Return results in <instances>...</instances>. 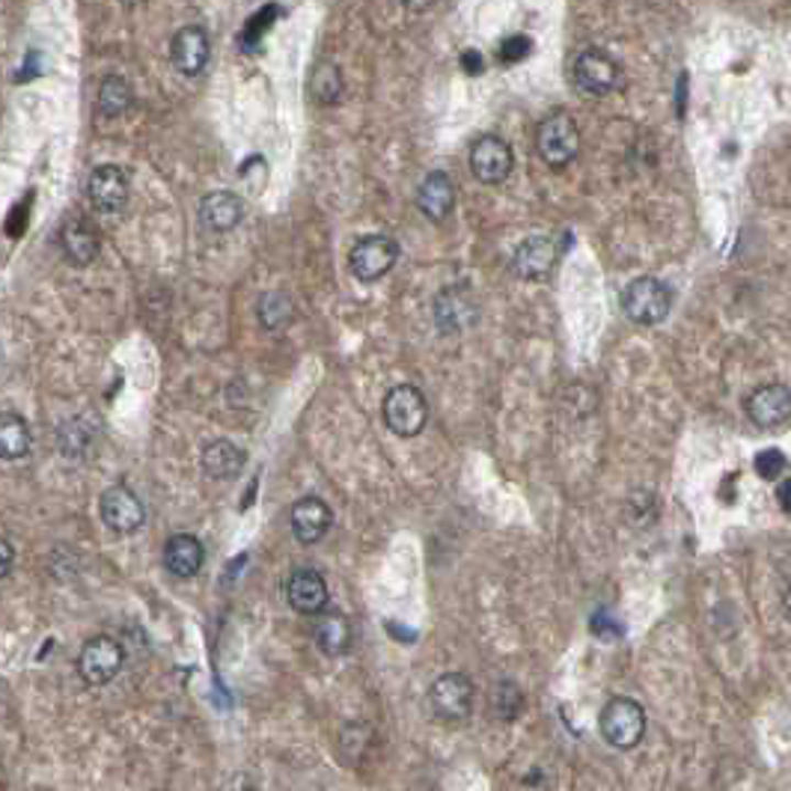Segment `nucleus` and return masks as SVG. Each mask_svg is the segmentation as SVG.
<instances>
[{"label": "nucleus", "instance_id": "f257e3e1", "mask_svg": "<svg viewBox=\"0 0 791 791\" xmlns=\"http://www.w3.org/2000/svg\"><path fill=\"white\" fill-rule=\"evenodd\" d=\"M622 310L634 325H661L672 310V289L658 277H637L622 289Z\"/></svg>", "mask_w": 791, "mask_h": 791}, {"label": "nucleus", "instance_id": "f03ea898", "mask_svg": "<svg viewBox=\"0 0 791 791\" xmlns=\"http://www.w3.org/2000/svg\"><path fill=\"white\" fill-rule=\"evenodd\" d=\"M598 729H602L604 741L616 750H634L646 735V712L637 700L616 696L602 708Z\"/></svg>", "mask_w": 791, "mask_h": 791}, {"label": "nucleus", "instance_id": "7ed1b4c3", "mask_svg": "<svg viewBox=\"0 0 791 791\" xmlns=\"http://www.w3.org/2000/svg\"><path fill=\"white\" fill-rule=\"evenodd\" d=\"M381 417L387 422V429L399 438H417L426 422H429V402L414 384H399L384 396Z\"/></svg>", "mask_w": 791, "mask_h": 791}, {"label": "nucleus", "instance_id": "20e7f679", "mask_svg": "<svg viewBox=\"0 0 791 791\" xmlns=\"http://www.w3.org/2000/svg\"><path fill=\"white\" fill-rule=\"evenodd\" d=\"M536 152L539 158L553 167V171H562L569 167L571 161L578 158L581 152V131H578V122L571 120L569 113H553L548 120L541 122L539 131H536Z\"/></svg>", "mask_w": 791, "mask_h": 791}, {"label": "nucleus", "instance_id": "39448f33", "mask_svg": "<svg viewBox=\"0 0 791 791\" xmlns=\"http://www.w3.org/2000/svg\"><path fill=\"white\" fill-rule=\"evenodd\" d=\"M122 663H125V651L113 637L99 634L92 640L84 642V649L78 655V672L80 679L92 684V688H105L120 675Z\"/></svg>", "mask_w": 791, "mask_h": 791}, {"label": "nucleus", "instance_id": "423d86ee", "mask_svg": "<svg viewBox=\"0 0 791 791\" xmlns=\"http://www.w3.org/2000/svg\"><path fill=\"white\" fill-rule=\"evenodd\" d=\"M473 696H476L473 681L464 672H447L431 684V712L438 714L443 723H464L473 712Z\"/></svg>", "mask_w": 791, "mask_h": 791}, {"label": "nucleus", "instance_id": "0eeeda50", "mask_svg": "<svg viewBox=\"0 0 791 791\" xmlns=\"http://www.w3.org/2000/svg\"><path fill=\"white\" fill-rule=\"evenodd\" d=\"M396 260H399V244L391 235H363L351 248L349 265L358 281L375 283L396 265Z\"/></svg>", "mask_w": 791, "mask_h": 791}, {"label": "nucleus", "instance_id": "6e6552de", "mask_svg": "<svg viewBox=\"0 0 791 791\" xmlns=\"http://www.w3.org/2000/svg\"><path fill=\"white\" fill-rule=\"evenodd\" d=\"M747 420L761 431L782 429L791 422V387L785 384H761L744 399Z\"/></svg>", "mask_w": 791, "mask_h": 791}, {"label": "nucleus", "instance_id": "1a4fd4ad", "mask_svg": "<svg viewBox=\"0 0 791 791\" xmlns=\"http://www.w3.org/2000/svg\"><path fill=\"white\" fill-rule=\"evenodd\" d=\"M99 512L105 527L120 536L138 532L146 521V506L143 501L129 488V485H111V488L101 494Z\"/></svg>", "mask_w": 791, "mask_h": 791}, {"label": "nucleus", "instance_id": "9d476101", "mask_svg": "<svg viewBox=\"0 0 791 791\" xmlns=\"http://www.w3.org/2000/svg\"><path fill=\"white\" fill-rule=\"evenodd\" d=\"M571 78H574V87L583 92V96H607L619 87V66L613 57H607L604 51L590 48L578 54V61L571 66Z\"/></svg>", "mask_w": 791, "mask_h": 791}, {"label": "nucleus", "instance_id": "9b49d317", "mask_svg": "<svg viewBox=\"0 0 791 791\" xmlns=\"http://www.w3.org/2000/svg\"><path fill=\"white\" fill-rule=\"evenodd\" d=\"M512 167H515L512 146L497 134H482L471 146V173L482 185H501L509 179Z\"/></svg>", "mask_w": 791, "mask_h": 791}, {"label": "nucleus", "instance_id": "f8f14e48", "mask_svg": "<svg viewBox=\"0 0 791 791\" xmlns=\"http://www.w3.org/2000/svg\"><path fill=\"white\" fill-rule=\"evenodd\" d=\"M87 197H90L92 209L101 215H120L129 202V176L117 164H101L90 173Z\"/></svg>", "mask_w": 791, "mask_h": 791}, {"label": "nucleus", "instance_id": "ddd939ff", "mask_svg": "<svg viewBox=\"0 0 791 791\" xmlns=\"http://www.w3.org/2000/svg\"><path fill=\"white\" fill-rule=\"evenodd\" d=\"M286 602L301 616H321L328 611L331 592L316 569H295L286 581Z\"/></svg>", "mask_w": 791, "mask_h": 791}, {"label": "nucleus", "instance_id": "4468645a", "mask_svg": "<svg viewBox=\"0 0 791 791\" xmlns=\"http://www.w3.org/2000/svg\"><path fill=\"white\" fill-rule=\"evenodd\" d=\"M476 298H473L471 286L464 283H455V286H447V289L438 292L435 298V321L443 333H455L471 328L476 321Z\"/></svg>", "mask_w": 791, "mask_h": 791}, {"label": "nucleus", "instance_id": "2eb2a0df", "mask_svg": "<svg viewBox=\"0 0 791 791\" xmlns=\"http://www.w3.org/2000/svg\"><path fill=\"white\" fill-rule=\"evenodd\" d=\"M557 256H560V248L553 244V239H545V235H532V239H524L518 248H515V256H512V271L524 277V281H545L548 274L557 265Z\"/></svg>", "mask_w": 791, "mask_h": 791}, {"label": "nucleus", "instance_id": "dca6fc26", "mask_svg": "<svg viewBox=\"0 0 791 791\" xmlns=\"http://www.w3.org/2000/svg\"><path fill=\"white\" fill-rule=\"evenodd\" d=\"M289 524L295 539L301 545H319L333 524V512L321 497H301L289 512Z\"/></svg>", "mask_w": 791, "mask_h": 791}, {"label": "nucleus", "instance_id": "f3484780", "mask_svg": "<svg viewBox=\"0 0 791 791\" xmlns=\"http://www.w3.org/2000/svg\"><path fill=\"white\" fill-rule=\"evenodd\" d=\"M209 33L197 28V24H188V28H182L171 42L173 66H176L185 78H197V75L206 72V66H209Z\"/></svg>", "mask_w": 791, "mask_h": 791}, {"label": "nucleus", "instance_id": "a211bd4d", "mask_svg": "<svg viewBox=\"0 0 791 791\" xmlns=\"http://www.w3.org/2000/svg\"><path fill=\"white\" fill-rule=\"evenodd\" d=\"M202 562H206V548H202V541L197 539V536L176 532V536H171L167 545H164V565H167L173 578H182V581L197 578Z\"/></svg>", "mask_w": 791, "mask_h": 791}, {"label": "nucleus", "instance_id": "6ab92c4d", "mask_svg": "<svg viewBox=\"0 0 791 791\" xmlns=\"http://www.w3.org/2000/svg\"><path fill=\"white\" fill-rule=\"evenodd\" d=\"M244 218V202L232 190H211L200 200V223L211 232L235 230Z\"/></svg>", "mask_w": 791, "mask_h": 791}, {"label": "nucleus", "instance_id": "aec40b11", "mask_svg": "<svg viewBox=\"0 0 791 791\" xmlns=\"http://www.w3.org/2000/svg\"><path fill=\"white\" fill-rule=\"evenodd\" d=\"M452 206H455V185L443 171L429 173L417 188V209L429 218V221L441 223L450 218Z\"/></svg>", "mask_w": 791, "mask_h": 791}, {"label": "nucleus", "instance_id": "412c9836", "mask_svg": "<svg viewBox=\"0 0 791 791\" xmlns=\"http://www.w3.org/2000/svg\"><path fill=\"white\" fill-rule=\"evenodd\" d=\"M244 461H248V452L241 450L239 443L223 441V438L206 443L200 455L202 473L209 480H235L244 471Z\"/></svg>", "mask_w": 791, "mask_h": 791}, {"label": "nucleus", "instance_id": "4be33fe9", "mask_svg": "<svg viewBox=\"0 0 791 791\" xmlns=\"http://www.w3.org/2000/svg\"><path fill=\"white\" fill-rule=\"evenodd\" d=\"M61 248L72 265H90L99 256V235L87 221H69L61 230Z\"/></svg>", "mask_w": 791, "mask_h": 791}, {"label": "nucleus", "instance_id": "5701e85b", "mask_svg": "<svg viewBox=\"0 0 791 791\" xmlns=\"http://www.w3.org/2000/svg\"><path fill=\"white\" fill-rule=\"evenodd\" d=\"M316 642L325 655H345L351 649V622L337 611L321 613L316 625Z\"/></svg>", "mask_w": 791, "mask_h": 791}, {"label": "nucleus", "instance_id": "b1692460", "mask_svg": "<svg viewBox=\"0 0 791 791\" xmlns=\"http://www.w3.org/2000/svg\"><path fill=\"white\" fill-rule=\"evenodd\" d=\"M31 443L33 438L28 420L12 411L3 414V420H0V455L7 461L24 459L31 452Z\"/></svg>", "mask_w": 791, "mask_h": 791}, {"label": "nucleus", "instance_id": "393cba45", "mask_svg": "<svg viewBox=\"0 0 791 791\" xmlns=\"http://www.w3.org/2000/svg\"><path fill=\"white\" fill-rule=\"evenodd\" d=\"M131 101H134V92H131L129 80L122 78V75H108V78L101 80V87H99L101 117L117 120V117H122V113L129 111Z\"/></svg>", "mask_w": 791, "mask_h": 791}, {"label": "nucleus", "instance_id": "a878e982", "mask_svg": "<svg viewBox=\"0 0 791 791\" xmlns=\"http://www.w3.org/2000/svg\"><path fill=\"white\" fill-rule=\"evenodd\" d=\"M292 316H295V307L286 292H265L256 304V319L265 331H281L289 325Z\"/></svg>", "mask_w": 791, "mask_h": 791}, {"label": "nucleus", "instance_id": "bb28decb", "mask_svg": "<svg viewBox=\"0 0 791 791\" xmlns=\"http://www.w3.org/2000/svg\"><path fill=\"white\" fill-rule=\"evenodd\" d=\"M310 92L312 99L319 101V105H333V101H340L342 96V75L337 66L331 63H321L316 66L310 78Z\"/></svg>", "mask_w": 791, "mask_h": 791}, {"label": "nucleus", "instance_id": "cd10ccee", "mask_svg": "<svg viewBox=\"0 0 791 791\" xmlns=\"http://www.w3.org/2000/svg\"><path fill=\"white\" fill-rule=\"evenodd\" d=\"M277 12H281L277 7H268V10H262L260 15H253V19L248 21V28H244V33H241V45H244V51L260 48L262 33L268 31L271 21H274V15H277Z\"/></svg>", "mask_w": 791, "mask_h": 791}, {"label": "nucleus", "instance_id": "c85d7f7f", "mask_svg": "<svg viewBox=\"0 0 791 791\" xmlns=\"http://www.w3.org/2000/svg\"><path fill=\"white\" fill-rule=\"evenodd\" d=\"M756 471L765 480H780L782 471H785V455L780 450H765L756 455Z\"/></svg>", "mask_w": 791, "mask_h": 791}, {"label": "nucleus", "instance_id": "c756f323", "mask_svg": "<svg viewBox=\"0 0 791 791\" xmlns=\"http://www.w3.org/2000/svg\"><path fill=\"white\" fill-rule=\"evenodd\" d=\"M530 36H509V40H503V45L497 48V57H501V63H521L524 57L530 54Z\"/></svg>", "mask_w": 791, "mask_h": 791}, {"label": "nucleus", "instance_id": "7c9ffc66", "mask_svg": "<svg viewBox=\"0 0 791 791\" xmlns=\"http://www.w3.org/2000/svg\"><path fill=\"white\" fill-rule=\"evenodd\" d=\"M461 66H464L468 75H482V69H485L480 51H464V54H461Z\"/></svg>", "mask_w": 791, "mask_h": 791}, {"label": "nucleus", "instance_id": "2f4dec72", "mask_svg": "<svg viewBox=\"0 0 791 791\" xmlns=\"http://www.w3.org/2000/svg\"><path fill=\"white\" fill-rule=\"evenodd\" d=\"M0 548H3V565H0V574H3V578H10L12 560H15V551H12V545H10V539H7V536H3V541H0Z\"/></svg>", "mask_w": 791, "mask_h": 791}, {"label": "nucleus", "instance_id": "473e14b6", "mask_svg": "<svg viewBox=\"0 0 791 791\" xmlns=\"http://www.w3.org/2000/svg\"><path fill=\"white\" fill-rule=\"evenodd\" d=\"M777 501H780L782 509L791 512V476H789V480H782L780 485H777Z\"/></svg>", "mask_w": 791, "mask_h": 791}, {"label": "nucleus", "instance_id": "72a5a7b5", "mask_svg": "<svg viewBox=\"0 0 791 791\" xmlns=\"http://www.w3.org/2000/svg\"><path fill=\"white\" fill-rule=\"evenodd\" d=\"M405 7L414 12H422V10H429L431 7V0H405Z\"/></svg>", "mask_w": 791, "mask_h": 791}, {"label": "nucleus", "instance_id": "f704fd0d", "mask_svg": "<svg viewBox=\"0 0 791 791\" xmlns=\"http://www.w3.org/2000/svg\"><path fill=\"white\" fill-rule=\"evenodd\" d=\"M782 611H785V616L791 619V586L785 590V595H782Z\"/></svg>", "mask_w": 791, "mask_h": 791}, {"label": "nucleus", "instance_id": "c9c22d12", "mask_svg": "<svg viewBox=\"0 0 791 791\" xmlns=\"http://www.w3.org/2000/svg\"><path fill=\"white\" fill-rule=\"evenodd\" d=\"M125 3H138V0H125Z\"/></svg>", "mask_w": 791, "mask_h": 791}]
</instances>
